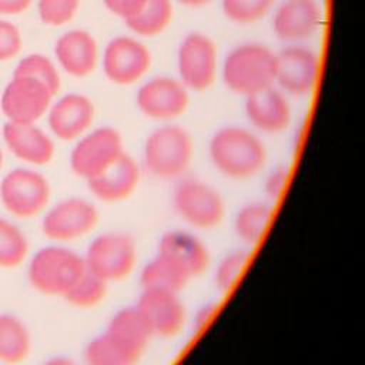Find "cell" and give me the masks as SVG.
<instances>
[{
	"mask_svg": "<svg viewBox=\"0 0 365 365\" xmlns=\"http://www.w3.org/2000/svg\"><path fill=\"white\" fill-rule=\"evenodd\" d=\"M54 96L40 81L30 77H13L1 96V111L7 121L30 124L41 118Z\"/></svg>",
	"mask_w": 365,
	"mask_h": 365,
	"instance_id": "cell-15",
	"label": "cell"
},
{
	"mask_svg": "<svg viewBox=\"0 0 365 365\" xmlns=\"http://www.w3.org/2000/svg\"><path fill=\"white\" fill-rule=\"evenodd\" d=\"M84 258V265L107 282L127 278L137 261L134 240L125 232H104L96 237Z\"/></svg>",
	"mask_w": 365,
	"mask_h": 365,
	"instance_id": "cell-6",
	"label": "cell"
},
{
	"mask_svg": "<svg viewBox=\"0 0 365 365\" xmlns=\"http://www.w3.org/2000/svg\"><path fill=\"white\" fill-rule=\"evenodd\" d=\"M84 258L70 248L50 245L37 251L29 265L31 287L50 297H63L84 271Z\"/></svg>",
	"mask_w": 365,
	"mask_h": 365,
	"instance_id": "cell-4",
	"label": "cell"
},
{
	"mask_svg": "<svg viewBox=\"0 0 365 365\" xmlns=\"http://www.w3.org/2000/svg\"><path fill=\"white\" fill-rule=\"evenodd\" d=\"M103 3L113 14L127 20L140 11L145 0H103Z\"/></svg>",
	"mask_w": 365,
	"mask_h": 365,
	"instance_id": "cell-37",
	"label": "cell"
},
{
	"mask_svg": "<svg viewBox=\"0 0 365 365\" xmlns=\"http://www.w3.org/2000/svg\"><path fill=\"white\" fill-rule=\"evenodd\" d=\"M21 37L19 29L6 20H0V61L10 60L19 54Z\"/></svg>",
	"mask_w": 365,
	"mask_h": 365,
	"instance_id": "cell-35",
	"label": "cell"
},
{
	"mask_svg": "<svg viewBox=\"0 0 365 365\" xmlns=\"http://www.w3.org/2000/svg\"><path fill=\"white\" fill-rule=\"evenodd\" d=\"M54 54L66 73L84 77L96 68L98 50L94 37L88 31L70 30L56 41Z\"/></svg>",
	"mask_w": 365,
	"mask_h": 365,
	"instance_id": "cell-22",
	"label": "cell"
},
{
	"mask_svg": "<svg viewBox=\"0 0 365 365\" xmlns=\"http://www.w3.org/2000/svg\"><path fill=\"white\" fill-rule=\"evenodd\" d=\"M151 66L148 48L137 38L118 36L108 41L103 54L106 77L120 86H128L140 80Z\"/></svg>",
	"mask_w": 365,
	"mask_h": 365,
	"instance_id": "cell-13",
	"label": "cell"
},
{
	"mask_svg": "<svg viewBox=\"0 0 365 365\" xmlns=\"http://www.w3.org/2000/svg\"><path fill=\"white\" fill-rule=\"evenodd\" d=\"M1 164H3V153H1V148H0V168H1Z\"/></svg>",
	"mask_w": 365,
	"mask_h": 365,
	"instance_id": "cell-41",
	"label": "cell"
},
{
	"mask_svg": "<svg viewBox=\"0 0 365 365\" xmlns=\"http://www.w3.org/2000/svg\"><path fill=\"white\" fill-rule=\"evenodd\" d=\"M178 294L165 289H143L135 307L153 336L171 338L184 328L187 309Z\"/></svg>",
	"mask_w": 365,
	"mask_h": 365,
	"instance_id": "cell-14",
	"label": "cell"
},
{
	"mask_svg": "<svg viewBox=\"0 0 365 365\" xmlns=\"http://www.w3.org/2000/svg\"><path fill=\"white\" fill-rule=\"evenodd\" d=\"M158 254L178 265L191 279L204 274L210 265L205 244L187 231H168L158 242Z\"/></svg>",
	"mask_w": 365,
	"mask_h": 365,
	"instance_id": "cell-21",
	"label": "cell"
},
{
	"mask_svg": "<svg viewBox=\"0 0 365 365\" xmlns=\"http://www.w3.org/2000/svg\"><path fill=\"white\" fill-rule=\"evenodd\" d=\"M106 332L137 359L141 358L153 336L135 305L118 309L111 317Z\"/></svg>",
	"mask_w": 365,
	"mask_h": 365,
	"instance_id": "cell-23",
	"label": "cell"
},
{
	"mask_svg": "<svg viewBox=\"0 0 365 365\" xmlns=\"http://www.w3.org/2000/svg\"><path fill=\"white\" fill-rule=\"evenodd\" d=\"M31 338L27 327L14 315L0 314V361L17 364L27 358Z\"/></svg>",
	"mask_w": 365,
	"mask_h": 365,
	"instance_id": "cell-25",
	"label": "cell"
},
{
	"mask_svg": "<svg viewBox=\"0 0 365 365\" xmlns=\"http://www.w3.org/2000/svg\"><path fill=\"white\" fill-rule=\"evenodd\" d=\"M274 0H222L224 14L234 23L250 24L262 19Z\"/></svg>",
	"mask_w": 365,
	"mask_h": 365,
	"instance_id": "cell-33",
	"label": "cell"
},
{
	"mask_svg": "<svg viewBox=\"0 0 365 365\" xmlns=\"http://www.w3.org/2000/svg\"><path fill=\"white\" fill-rule=\"evenodd\" d=\"M208 154L212 165L222 175L234 180L254 177L267 161L262 140L240 125H225L217 130L210 140Z\"/></svg>",
	"mask_w": 365,
	"mask_h": 365,
	"instance_id": "cell-1",
	"label": "cell"
},
{
	"mask_svg": "<svg viewBox=\"0 0 365 365\" xmlns=\"http://www.w3.org/2000/svg\"><path fill=\"white\" fill-rule=\"evenodd\" d=\"M222 81L235 94L250 96L275 83V53L259 43L232 48L222 66Z\"/></svg>",
	"mask_w": 365,
	"mask_h": 365,
	"instance_id": "cell-2",
	"label": "cell"
},
{
	"mask_svg": "<svg viewBox=\"0 0 365 365\" xmlns=\"http://www.w3.org/2000/svg\"><path fill=\"white\" fill-rule=\"evenodd\" d=\"M29 252L24 234L10 221L0 217V267L14 268L20 265Z\"/></svg>",
	"mask_w": 365,
	"mask_h": 365,
	"instance_id": "cell-30",
	"label": "cell"
},
{
	"mask_svg": "<svg viewBox=\"0 0 365 365\" xmlns=\"http://www.w3.org/2000/svg\"><path fill=\"white\" fill-rule=\"evenodd\" d=\"M173 19V4L170 0H145L144 6L133 17L125 20L127 27L143 37L160 34Z\"/></svg>",
	"mask_w": 365,
	"mask_h": 365,
	"instance_id": "cell-27",
	"label": "cell"
},
{
	"mask_svg": "<svg viewBox=\"0 0 365 365\" xmlns=\"http://www.w3.org/2000/svg\"><path fill=\"white\" fill-rule=\"evenodd\" d=\"M123 135L114 127H97L81 137L70 154V167L86 181L97 177L124 154Z\"/></svg>",
	"mask_w": 365,
	"mask_h": 365,
	"instance_id": "cell-5",
	"label": "cell"
},
{
	"mask_svg": "<svg viewBox=\"0 0 365 365\" xmlns=\"http://www.w3.org/2000/svg\"><path fill=\"white\" fill-rule=\"evenodd\" d=\"M140 181V168L135 160L124 153L113 165L87 181L91 194L103 202H120L128 198Z\"/></svg>",
	"mask_w": 365,
	"mask_h": 365,
	"instance_id": "cell-20",
	"label": "cell"
},
{
	"mask_svg": "<svg viewBox=\"0 0 365 365\" xmlns=\"http://www.w3.org/2000/svg\"><path fill=\"white\" fill-rule=\"evenodd\" d=\"M288 174L289 171L285 165H277L275 168L271 170V173L265 178V185H264V191L267 197H269L271 200H277L282 195L288 184Z\"/></svg>",
	"mask_w": 365,
	"mask_h": 365,
	"instance_id": "cell-36",
	"label": "cell"
},
{
	"mask_svg": "<svg viewBox=\"0 0 365 365\" xmlns=\"http://www.w3.org/2000/svg\"><path fill=\"white\" fill-rule=\"evenodd\" d=\"M1 133L11 154L24 163L44 165L54 157L53 140L36 123L20 124L7 121Z\"/></svg>",
	"mask_w": 365,
	"mask_h": 365,
	"instance_id": "cell-19",
	"label": "cell"
},
{
	"mask_svg": "<svg viewBox=\"0 0 365 365\" xmlns=\"http://www.w3.org/2000/svg\"><path fill=\"white\" fill-rule=\"evenodd\" d=\"M319 71L318 56L304 46H288L275 54V83L289 96L302 97L315 87Z\"/></svg>",
	"mask_w": 365,
	"mask_h": 365,
	"instance_id": "cell-12",
	"label": "cell"
},
{
	"mask_svg": "<svg viewBox=\"0 0 365 365\" xmlns=\"http://www.w3.org/2000/svg\"><path fill=\"white\" fill-rule=\"evenodd\" d=\"M190 279L191 278L178 265L158 252L144 265L140 274V284L143 289H165L180 292L187 287Z\"/></svg>",
	"mask_w": 365,
	"mask_h": 365,
	"instance_id": "cell-24",
	"label": "cell"
},
{
	"mask_svg": "<svg viewBox=\"0 0 365 365\" xmlns=\"http://www.w3.org/2000/svg\"><path fill=\"white\" fill-rule=\"evenodd\" d=\"M13 77H30L43 83L53 96L60 90V76L57 68L43 54H30L20 60Z\"/></svg>",
	"mask_w": 365,
	"mask_h": 365,
	"instance_id": "cell-31",
	"label": "cell"
},
{
	"mask_svg": "<svg viewBox=\"0 0 365 365\" xmlns=\"http://www.w3.org/2000/svg\"><path fill=\"white\" fill-rule=\"evenodd\" d=\"M80 0H38V16L48 26H61L73 19Z\"/></svg>",
	"mask_w": 365,
	"mask_h": 365,
	"instance_id": "cell-34",
	"label": "cell"
},
{
	"mask_svg": "<svg viewBox=\"0 0 365 365\" xmlns=\"http://www.w3.org/2000/svg\"><path fill=\"white\" fill-rule=\"evenodd\" d=\"M272 208L262 201H252L242 205L234 218V231L247 245L258 244L269 225Z\"/></svg>",
	"mask_w": 365,
	"mask_h": 365,
	"instance_id": "cell-26",
	"label": "cell"
},
{
	"mask_svg": "<svg viewBox=\"0 0 365 365\" xmlns=\"http://www.w3.org/2000/svg\"><path fill=\"white\" fill-rule=\"evenodd\" d=\"M48 127L63 141H73L90 130L96 110L93 101L77 93L60 97L48 110Z\"/></svg>",
	"mask_w": 365,
	"mask_h": 365,
	"instance_id": "cell-16",
	"label": "cell"
},
{
	"mask_svg": "<svg viewBox=\"0 0 365 365\" xmlns=\"http://www.w3.org/2000/svg\"><path fill=\"white\" fill-rule=\"evenodd\" d=\"M108 282L84 268L81 275L68 288L63 298L76 308L88 309L98 305L107 295Z\"/></svg>",
	"mask_w": 365,
	"mask_h": 365,
	"instance_id": "cell-28",
	"label": "cell"
},
{
	"mask_svg": "<svg viewBox=\"0 0 365 365\" xmlns=\"http://www.w3.org/2000/svg\"><path fill=\"white\" fill-rule=\"evenodd\" d=\"M217 309H218L217 302L210 301V302L202 304L195 312V317H194V321H192V328L195 331H201L211 321V318L215 315Z\"/></svg>",
	"mask_w": 365,
	"mask_h": 365,
	"instance_id": "cell-38",
	"label": "cell"
},
{
	"mask_svg": "<svg viewBox=\"0 0 365 365\" xmlns=\"http://www.w3.org/2000/svg\"><path fill=\"white\" fill-rule=\"evenodd\" d=\"M321 23V9L315 0H285L277 10L272 29L282 41L298 43L309 38Z\"/></svg>",
	"mask_w": 365,
	"mask_h": 365,
	"instance_id": "cell-18",
	"label": "cell"
},
{
	"mask_svg": "<svg viewBox=\"0 0 365 365\" xmlns=\"http://www.w3.org/2000/svg\"><path fill=\"white\" fill-rule=\"evenodd\" d=\"M245 115L257 130L277 134L289 125L291 107L285 94L269 86L245 97Z\"/></svg>",
	"mask_w": 365,
	"mask_h": 365,
	"instance_id": "cell-17",
	"label": "cell"
},
{
	"mask_svg": "<svg viewBox=\"0 0 365 365\" xmlns=\"http://www.w3.org/2000/svg\"><path fill=\"white\" fill-rule=\"evenodd\" d=\"M51 194L47 178L29 168H14L0 182L4 208L19 218H33L48 204Z\"/></svg>",
	"mask_w": 365,
	"mask_h": 365,
	"instance_id": "cell-8",
	"label": "cell"
},
{
	"mask_svg": "<svg viewBox=\"0 0 365 365\" xmlns=\"http://www.w3.org/2000/svg\"><path fill=\"white\" fill-rule=\"evenodd\" d=\"M194 141L191 134L175 124L153 130L143 147V161L150 174L158 178L180 177L191 164Z\"/></svg>",
	"mask_w": 365,
	"mask_h": 365,
	"instance_id": "cell-3",
	"label": "cell"
},
{
	"mask_svg": "<svg viewBox=\"0 0 365 365\" xmlns=\"http://www.w3.org/2000/svg\"><path fill=\"white\" fill-rule=\"evenodd\" d=\"M248 259L250 252L247 250H234L220 261L215 269L214 284L221 294H228L235 287Z\"/></svg>",
	"mask_w": 365,
	"mask_h": 365,
	"instance_id": "cell-32",
	"label": "cell"
},
{
	"mask_svg": "<svg viewBox=\"0 0 365 365\" xmlns=\"http://www.w3.org/2000/svg\"><path fill=\"white\" fill-rule=\"evenodd\" d=\"M173 204L181 220L198 230L217 227L225 214L221 194L208 182L195 178L184 180L175 187Z\"/></svg>",
	"mask_w": 365,
	"mask_h": 365,
	"instance_id": "cell-7",
	"label": "cell"
},
{
	"mask_svg": "<svg viewBox=\"0 0 365 365\" xmlns=\"http://www.w3.org/2000/svg\"><path fill=\"white\" fill-rule=\"evenodd\" d=\"M180 3L185 4V6H191V7H198V6H204L207 3H210L211 0H178Z\"/></svg>",
	"mask_w": 365,
	"mask_h": 365,
	"instance_id": "cell-40",
	"label": "cell"
},
{
	"mask_svg": "<svg viewBox=\"0 0 365 365\" xmlns=\"http://www.w3.org/2000/svg\"><path fill=\"white\" fill-rule=\"evenodd\" d=\"M84 359L90 365H133L138 359L107 332L93 338L84 351Z\"/></svg>",
	"mask_w": 365,
	"mask_h": 365,
	"instance_id": "cell-29",
	"label": "cell"
},
{
	"mask_svg": "<svg viewBox=\"0 0 365 365\" xmlns=\"http://www.w3.org/2000/svg\"><path fill=\"white\" fill-rule=\"evenodd\" d=\"M135 103L145 117L171 121L185 113L190 97L187 87L180 80L160 76L145 81L138 88Z\"/></svg>",
	"mask_w": 365,
	"mask_h": 365,
	"instance_id": "cell-11",
	"label": "cell"
},
{
	"mask_svg": "<svg viewBox=\"0 0 365 365\" xmlns=\"http://www.w3.org/2000/svg\"><path fill=\"white\" fill-rule=\"evenodd\" d=\"M31 0H0V14H19L30 6Z\"/></svg>",
	"mask_w": 365,
	"mask_h": 365,
	"instance_id": "cell-39",
	"label": "cell"
},
{
	"mask_svg": "<svg viewBox=\"0 0 365 365\" xmlns=\"http://www.w3.org/2000/svg\"><path fill=\"white\" fill-rule=\"evenodd\" d=\"M98 222V211L86 198L71 197L51 207L41 221L43 234L57 242L76 241L88 232Z\"/></svg>",
	"mask_w": 365,
	"mask_h": 365,
	"instance_id": "cell-9",
	"label": "cell"
},
{
	"mask_svg": "<svg viewBox=\"0 0 365 365\" xmlns=\"http://www.w3.org/2000/svg\"><path fill=\"white\" fill-rule=\"evenodd\" d=\"M217 47L201 33H190L181 41L177 53L180 81L194 91L207 90L217 76Z\"/></svg>",
	"mask_w": 365,
	"mask_h": 365,
	"instance_id": "cell-10",
	"label": "cell"
}]
</instances>
